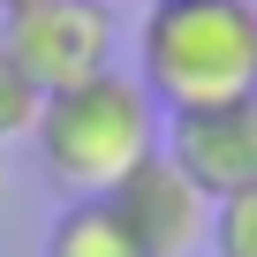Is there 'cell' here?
I'll return each instance as SVG.
<instances>
[{
	"mask_svg": "<svg viewBox=\"0 0 257 257\" xmlns=\"http://www.w3.org/2000/svg\"><path fill=\"white\" fill-rule=\"evenodd\" d=\"M137 83L159 121L257 98V0H152L137 31Z\"/></svg>",
	"mask_w": 257,
	"mask_h": 257,
	"instance_id": "cell-1",
	"label": "cell"
},
{
	"mask_svg": "<svg viewBox=\"0 0 257 257\" xmlns=\"http://www.w3.org/2000/svg\"><path fill=\"white\" fill-rule=\"evenodd\" d=\"M204 249H219V257H257V189L212 204V242H204Z\"/></svg>",
	"mask_w": 257,
	"mask_h": 257,
	"instance_id": "cell-8",
	"label": "cell"
},
{
	"mask_svg": "<svg viewBox=\"0 0 257 257\" xmlns=\"http://www.w3.org/2000/svg\"><path fill=\"white\" fill-rule=\"evenodd\" d=\"M212 204L257 189V98L212 106V113H167V144H159Z\"/></svg>",
	"mask_w": 257,
	"mask_h": 257,
	"instance_id": "cell-5",
	"label": "cell"
},
{
	"mask_svg": "<svg viewBox=\"0 0 257 257\" xmlns=\"http://www.w3.org/2000/svg\"><path fill=\"white\" fill-rule=\"evenodd\" d=\"M113 38H121V23H113L106 0H23L0 23V46L38 83V98L106 76L113 68Z\"/></svg>",
	"mask_w": 257,
	"mask_h": 257,
	"instance_id": "cell-3",
	"label": "cell"
},
{
	"mask_svg": "<svg viewBox=\"0 0 257 257\" xmlns=\"http://www.w3.org/2000/svg\"><path fill=\"white\" fill-rule=\"evenodd\" d=\"M0 189H8V152H0Z\"/></svg>",
	"mask_w": 257,
	"mask_h": 257,
	"instance_id": "cell-9",
	"label": "cell"
},
{
	"mask_svg": "<svg viewBox=\"0 0 257 257\" xmlns=\"http://www.w3.org/2000/svg\"><path fill=\"white\" fill-rule=\"evenodd\" d=\"M46 257H144L128 242V227L113 219L106 197H68L61 219L46 227Z\"/></svg>",
	"mask_w": 257,
	"mask_h": 257,
	"instance_id": "cell-6",
	"label": "cell"
},
{
	"mask_svg": "<svg viewBox=\"0 0 257 257\" xmlns=\"http://www.w3.org/2000/svg\"><path fill=\"white\" fill-rule=\"evenodd\" d=\"M106 204H113V219L128 227V242H137L144 257H197L212 242V197L167 152H152L137 174H121Z\"/></svg>",
	"mask_w": 257,
	"mask_h": 257,
	"instance_id": "cell-4",
	"label": "cell"
},
{
	"mask_svg": "<svg viewBox=\"0 0 257 257\" xmlns=\"http://www.w3.org/2000/svg\"><path fill=\"white\" fill-rule=\"evenodd\" d=\"M38 159L68 197H113L121 174H137L159 152V106L144 98L137 76H91L76 91H53L38 106Z\"/></svg>",
	"mask_w": 257,
	"mask_h": 257,
	"instance_id": "cell-2",
	"label": "cell"
},
{
	"mask_svg": "<svg viewBox=\"0 0 257 257\" xmlns=\"http://www.w3.org/2000/svg\"><path fill=\"white\" fill-rule=\"evenodd\" d=\"M8 8H23V0H0V16H8Z\"/></svg>",
	"mask_w": 257,
	"mask_h": 257,
	"instance_id": "cell-10",
	"label": "cell"
},
{
	"mask_svg": "<svg viewBox=\"0 0 257 257\" xmlns=\"http://www.w3.org/2000/svg\"><path fill=\"white\" fill-rule=\"evenodd\" d=\"M38 106H46L38 83L8 61V46H0V152H8L16 137H31V128H38Z\"/></svg>",
	"mask_w": 257,
	"mask_h": 257,
	"instance_id": "cell-7",
	"label": "cell"
}]
</instances>
